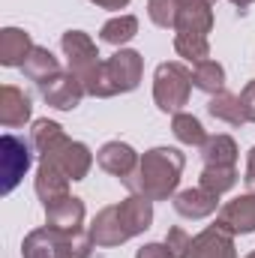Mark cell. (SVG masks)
Wrapping results in <instances>:
<instances>
[{
    "label": "cell",
    "mask_w": 255,
    "mask_h": 258,
    "mask_svg": "<svg viewBox=\"0 0 255 258\" xmlns=\"http://www.w3.org/2000/svg\"><path fill=\"white\" fill-rule=\"evenodd\" d=\"M183 165H186V156L177 147H153L138 159V168L129 177H123V186L150 201H165L177 189Z\"/></svg>",
    "instance_id": "cell-2"
},
{
    "label": "cell",
    "mask_w": 255,
    "mask_h": 258,
    "mask_svg": "<svg viewBox=\"0 0 255 258\" xmlns=\"http://www.w3.org/2000/svg\"><path fill=\"white\" fill-rule=\"evenodd\" d=\"M93 6H99V9H123L129 6V0H90Z\"/></svg>",
    "instance_id": "cell-32"
},
{
    "label": "cell",
    "mask_w": 255,
    "mask_h": 258,
    "mask_svg": "<svg viewBox=\"0 0 255 258\" xmlns=\"http://www.w3.org/2000/svg\"><path fill=\"white\" fill-rule=\"evenodd\" d=\"M30 114H33L30 96L18 90L15 84H3L0 87V123L6 129H18L30 120Z\"/></svg>",
    "instance_id": "cell-13"
},
{
    "label": "cell",
    "mask_w": 255,
    "mask_h": 258,
    "mask_svg": "<svg viewBox=\"0 0 255 258\" xmlns=\"http://www.w3.org/2000/svg\"><path fill=\"white\" fill-rule=\"evenodd\" d=\"M30 51H33L30 33H24L21 27H3L0 30V63L3 66H24Z\"/></svg>",
    "instance_id": "cell-18"
},
{
    "label": "cell",
    "mask_w": 255,
    "mask_h": 258,
    "mask_svg": "<svg viewBox=\"0 0 255 258\" xmlns=\"http://www.w3.org/2000/svg\"><path fill=\"white\" fill-rule=\"evenodd\" d=\"M246 258H255V252H249V255H246Z\"/></svg>",
    "instance_id": "cell-34"
},
{
    "label": "cell",
    "mask_w": 255,
    "mask_h": 258,
    "mask_svg": "<svg viewBox=\"0 0 255 258\" xmlns=\"http://www.w3.org/2000/svg\"><path fill=\"white\" fill-rule=\"evenodd\" d=\"M30 150H33V144L24 141V138H18V135H12V132H6L0 138V177H3L0 192L3 195L12 192L21 183V177L27 174V168L33 162Z\"/></svg>",
    "instance_id": "cell-5"
},
{
    "label": "cell",
    "mask_w": 255,
    "mask_h": 258,
    "mask_svg": "<svg viewBox=\"0 0 255 258\" xmlns=\"http://www.w3.org/2000/svg\"><path fill=\"white\" fill-rule=\"evenodd\" d=\"M33 186H36V195H39L42 207H48V204H54V201H60V198L69 195V177L60 168H54L51 162H39Z\"/></svg>",
    "instance_id": "cell-17"
},
{
    "label": "cell",
    "mask_w": 255,
    "mask_h": 258,
    "mask_svg": "<svg viewBox=\"0 0 255 258\" xmlns=\"http://www.w3.org/2000/svg\"><path fill=\"white\" fill-rule=\"evenodd\" d=\"M216 225L228 234H252L255 231V192L237 195L225 201L216 213Z\"/></svg>",
    "instance_id": "cell-8"
},
{
    "label": "cell",
    "mask_w": 255,
    "mask_h": 258,
    "mask_svg": "<svg viewBox=\"0 0 255 258\" xmlns=\"http://www.w3.org/2000/svg\"><path fill=\"white\" fill-rule=\"evenodd\" d=\"M21 255L24 258H66V237L63 231L45 225V228H33L24 243H21Z\"/></svg>",
    "instance_id": "cell-11"
},
{
    "label": "cell",
    "mask_w": 255,
    "mask_h": 258,
    "mask_svg": "<svg viewBox=\"0 0 255 258\" xmlns=\"http://www.w3.org/2000/svg\"><path fill=\"white\" fill-rule=\"evenodd\" d=\"M240 108L246 123H255V81H246V87L240 90Z\"/></svg>",
    "instance_id": "cell-29"
},
{
    "label": "cell",
    "mask_w": 255,
    "mask_h": 258,
    "mask_svg": "<svg viewBox=\"0 0 255 258\" xmlns=\"http://www.w3.org/2000/svg\"><path fill=\"white\" fill-rule=\"evenodd\" d=\"M63 138V129L60 123H54V120H48V117H42V120H36L33 129H30V144H33V150L42 156L51 144H57Z\"/></svg>",
    "instance_id": "cell-26"
},
{
    "label": "cell",
    "mask_w": 255,
    "mask_h": 258,
    "mask_svg": "<svg viewBox=\"0 0 255 258\" xmlns=\"http://www.w3.org/2000/svg\"><path fill=\"white\" fill-rule=\"evenodd\" d=\"M60 48L66 54V63L69 72L81 81V87L90 93V96H111L108 93V84H105V60H99V51H96V42L81 33V30H66L63 39H60Z\"/></svg>",
    "instance_id": "cell-3"
},
{
    "label": "cell",
    "mask_w": 255,
    "mask_h": 258,
    "mask_svg": "<svg viewBox=\"0 0 255 258\" xmlns=\"http://www.w3.org/2000/svg\"><path fill=\"white\" fill-rule=\"evenodd\" d=\"M231 3H234V6H237V9H246V6H252L255 0H231Z\"/></svg>",
    "instance_id": "cell-33"
},
{
    "label": "cell",
    "mask_w": 255,
    "mask_h": 258,
    "mask_svg": "<svg viewBox=\"0 0 255 258\" xmlns=\"http://www.w3.org/2000/svg\"><path fill=\"white\" fill-rule=\"evenodd\" d=\"M24 75L30 78V81H36L39 87L45 84V81H51L57 72H60V63H57V57L48 51V48H39V45H33V51L27 54V60H24Z\"/></svg>",
    "instance_id": "cell-20"
},
{
    "label": "cell",
    "mask_w": 255,
    "mask_h": 258,
    "mask_svg": "<svg viewBox=\"0 0 255 258\" xmlns=\"http://www.w3.org/2000/svg\"><path fill=\"white\" fill-rule=\"evenodd\" d=\"M189 90H192V69L180 60H165L156 66L153 72V102L159 111L165 114H177L183 111V105H189Z\"/></svg>",
    "instance_id": "cell-4"
},
{
    "label": "cell",
    "mask_w": 255,
    "mask_h": 258,
    "mask_svg": "<svg viewBox=\"0 0 255 258\" xmlns=\"http://www.w3.org/2000/svg\"><path fill=\"white\" fill-rule=\"evenodd\" d=\"M141 72H144V57L132 48H117L108 60H105V84H108V93L117 96V93H129L138 87L141 81Z\"/></svg>",
    "instance_id": "cell-7"
},
{
    "label": "cell",
    "mask_w": 255,
    "mask_h": 258,
    "mask_svg": "<svg viewBox=\"0 0 255 258\" xmlns=\"http://www.w3.org/2000/svg\"><path fill=\"white\" fill-rule=\"evenodd\" d=\"M192 87H198V90H204V93H219V90H225V69L222 63H216V60H201V63L192 66Z\"/></svg>",
    "instance_id": "cell-22"
},
{
    "label": "cell",
    "mask_w": 255,
    "mask_h": 258,
    "mask_svg": "<svg viewBox=\"0 0 255 258\" xmlns=\"http://www.w3.org/2000/svg\"><path fill=\"white\" fill-rule=\"evenodd\" d=\"M81 222H84V201L75 195H66L45 207V225H51L57 231H78Z\"/></svg>",
    "instance_id": "cell-16"
},
{
    "label": "cell",
    "mask_w": 255,
    "mask_h": 258,
    "mask_svg": "<svg viewBox=\"0 0 255 258\" xmlns=\"http://www.w3.org/2000/svg\"><path fill=\"white\" fill-rule=\"evenodd\" d=\"M39 162H51L54 168L63 171L69 180H84L87 171H90V165H93V153L87 150V144L72 141V138L63 135L57 144H51V147L39 156Z\"/></svg>",
    "instance_id": "cell-6"
},
{
    "label": "cell",
    "mask_w": 255,
    "mask_h": 258,
    "mask_svg": "<svg viewBox=\"0 0 255 258\" xmlns=\"http://www.w3.org/2000/svg\"><path fill=\"white\" fill-rule=\"evenodd\" d=\"M207 111H210V117H216V120H222V123H228V126H243V123H246L243 108H240V96H234V93H228V90L213 93L210 102H207Z\"/></svg>",
    "instance_id": "cell-21"
},
{
    "label": "cell",
    "mask_w": 255,
    "mask_h": 258,
    "mask_svg": "<svg viewBox=\"0 0 255 258\" xmlns=\"http://www.w3.org/2000/svg\"><path fill=\"white\" fill-rule=\"evenodd\" d=\"M234 183H237V165H204L201 177H198V186L216 195L234 189Z\"/></svg>",
    "instance_id": "cell-23"
},
{
    "label": "cell",
    "mask_w": 255,
    "mask_h": 258,
    "mask_svg": "<svg viewBox=\"0 0 255 258\" xmlns=\"http://www.w3.org/2000/svg\"><path fill=\"white\" fill-rule=\"evenodd\" d=\"M165 246H168V252L171 258H189L192 255V237L183 231V228H168V234H165Z\"/></svg>",
    "instance_id": "cell-28"
},
{
    "label": "cell",
    "mask_w": 255,
    "mask_h": 258,
    "mask_svg": "<svg viewBox=\"0 0 255 258\" xmlns=\"http://www.w3.org/2000/svg\"><path fill=\"white\" fill-rule=\"evenodd\" d=\"M135 33H138V18L135 15H117V18H111V21L102 24L99 36H102V42H108L114 48H123Z\"/></svg>",
    "instance_id": "cell-25"
},
{
    "label": "cell",
    "mask_w": 255,
    "mask_h": 258,
    "mask_svg": "<svg viewBox=\"0 0 255 258\" xmlns=\"http://www.w3.org/2000/svg\"><path fill=\"white\" fill-rule=\"evenodd\" d=\"M210 6L213 3H207V0H180L174 33L177 36H201V39H207V33L213 30V9Z\"/></svg>",
    "instance_id": "cell-9"
},
{
    "label": "cell",
    "mask_w": 255,
    "mask_h": 258,
    "mask_svg": "<svg viewBox=\"0 0 255 258\" xmlns=\"http://www.w3.org/2000/svg\"><path fill=\"white\" fill-rule=\"evenodd\" d=\"M189 258H237V252H234V234L222 231L219 225L204 228L201 234L192 237Z\"/></svg>",
    "instance_id": "cell-14"
},
{
    "label": "cell",
    "mask_w": 255,
    "mask_h": 258,
    "mask_svg": "<svg viewBox=\"0 0 255 258\" xmlns=\"http://www.w3.org/2000/svg\"><path fill=\"white\" fill-rule=\"evenodd\" d=\"M177 6L180 0H147V15L156 27H171L174 30V21H177Z\"/></svg>",
    "instance_id": "cell-27"
},
{
    "label": "cell",
    "mask_w": 255,
    "mask_h": 258,
    "mask_svg": "<svg viewBox=\"0 0 255 258\" xmlns=\"http://www.w3.org/2000/svg\"><path fill=\"white\" fill-rule=\"evenodd\" d=\"M198 150L204 165H237V144L231 135H207V141Z\"/></svg>",
    "instance_id": "cell-19"
},
{
    "label": "cell",
    "mask_w": 255,
    "mask_h": 258,
    "mask_svg": "<svg viewBox=\"0 0 255 258\" xmlns=\"http://www.w3.org/2000/svg\"><path fill=\"white\" fill-rule=\"evenodd\" d=\"M150 222H153V201L132 192L120 204H108L93 216L90 237L96 246L111 249V246H120V243L132 240L135 234L147 231Z\"/></svg>",
    "instance_id": "cell-1"
},
{
    "label": "cell",
    "mask_w": 255,
    "mask_h": 258,
    "mask_svg": "<svg viewBox=\"0 0 255 258\" xmlns=\"http://www.w3.org/2000/svg\"><path fill=\"white\" fill-rule=\"evenodd\" d=\"M219 207V195L204 189V186H195V189H183V192L174 195V210L183 216V219H204L210 213H216Z\"/></svg>",
    "instance_id": "cell-15"
},
{
    "label": "cell",
    "mask_w": 255,
    "mask_h": 258,
    "mask_svg": "<svg viewBox=\"0 0 255 258\" xmlns=\"http://www.w3.org/2000/svg\"><path fill=\"white\" fill-rule=\"evenodd\" d=\"M243 180H246V186L255 192V147L246 153V177Z\"/></svg>",
    "instance_id": "cell-31"
},
{
    "label": "cell",
    "mask_w": 255,
    "mask_h": 258,
    "mask_svg": "<svg viewBox=\"0 0 255 258\" xmlns=\"http://www.w3.org/2000/svg\"><path fill=\"white\" fill-rule=\"evenodd\" d=\"M171 132H174V138H177L180 144H186V147H201V144L207 141V132L201 126V120L192 117V114H186V111L171 114Z\"/></svg>",
    "instance_id": "cell-24"
},
{
    "label": "cell",
    "mask_w": 255,
    "mask_h": 258,
    "mask_svg": "<svg viewBox=\"0 0 255 258\" xmlns=\"http://www.w3.org/2000/svg\"><path fill=\"white\" fill-rule=\"evenodd\" d=\"M207 3H216V0H207Z\"/></svg>",
    "instance_id": "cell-35"
},
{
    "label": "cell",
    "mask_w": 255,
    "mask_h": 258,
    "mask_svg": "<svg viewBox=\"0 0 255 258\" xmlns=\"http://www.w3.org/2000/svg\"><path fill=\"white\" fill-rule=\"evenodd\" d=\"M138 153L123 144V141H108V144H102L99 147V153H96V165L102 168V171H108V174H114V177H129L135 168H138Z\"/></svg>",
    "instance_id": "cell-12"
},
{
    "label": "cell",
    "mask_w": 255,
    "mask_h": 258,
    "mask_svg": "<svg viewBox=\"0 0 255 258\" xmlns=\"http://www.w3.org/2000/svg\"><path fill=\"white\" fill-rule=\"evenodd\" d=\"M135 258H171V252H168V246H165V240H162V243H144V246L135 252Z\"/></svg>",
    "instance_id": "cell-30"
},
{
    "label": "cell",
    "mask_w": 255,
    "mask_h": 258,
    "mask_svg": "<svg viewBox=\"0 0 255 258\" xmlns=\"http://www.w3.org/2000/svg\"><path fill=\"white\" fill-rule=\"evenodd\" d=\"M84 87H81V81L72 75V72H57L51 81H45L42 84V99L51 105V108H57V111H72V108H78L81 105V99H84Z\"/></svg>",
    "instance_id": "cell-10"
}]
</instances>
